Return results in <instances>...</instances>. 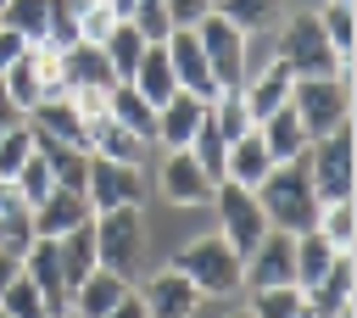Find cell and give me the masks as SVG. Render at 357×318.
<instances>
[{
  "mask_svg": "<svg viewBox=\"0 0 357 318\" xmlns=\"http://www.w3.org/2000/svg\"><path fill=\"white\" fill-rule=\"evenodd\" d=\"M257 206H262L268 229H279V234H307L318 223V195H312V179H307L301 156L268 167V179L257 184Z\"/></svg>",
  "mask_w": 357,
  "mask_h": 318,
  "instance_id": "1",
  "label": "cell"
},
{
  "mask_svg": "<svg viewBox=\"0 0 357 318\" xmlns=\"http://www.w3.org/2000/svg\"><path fill=\"white\" fill-rule=\"evenodd\" d=\"M273 61L290 73V78H346L340 56L329 50L324 28L312 11H296V17H279V33H273Z\"/></svg>",
  "mask_w": 357,
  "mask_h": 318,
  "instance_id": "2",
  "label": "cell"
},
{
  "mask_svg": "<svg viewBox=\"0 0 357 318\" xmlns=\"http://www.w3.org/2000/svg\"><path fill=\"white\" fill-rule=\"evenodd\" d=\"M173 268L195 285V296H234V290H245L240 285V268H245V257L234 251V245H223V234L212 229V234H195L190 245H178L173 251Z\"/></svg>",
  "mask_w": 357,
  "mask_h": 318,
  "instance_id": "3",
  "label": "cell"
},
{
  "mask_svg": "<svg viewBox=\"0 0 357 318\" xmlns=\"http://www.w3.org/2000/svg\"><path fill=\"white\" fill-rule=\"evenodd\" d=\"M145 245H151V229H145V212L139 206L95 212V268H112L117 279L134 285V273L145 262Z\"/></svg>",
  "mask_w": 357,
  "mask_h": 318,
  "instance_id": "4",
  "label": "cell"
},
{
  "mask_svg": "<svg viewBox=\"0 0 357 318\" xmlns=\"http://www.w3.org/2000/svg\"><path fill=\"white\" fill-rule=\"evenodd\" d=\"M301 167H307V179H312V195H318V206H324V201H351V190H357L351 123H340V128H329V134L307 139V151H301Z\"/></svg>",
  "mask_w": 357,
  "mask_h": 318,
  "instance_id": "5",
  "label": "cell"
},
{
  "mask_svg": "<svg viewBox=\"0 0 357 318\" xmlns=\"http://www.w3.org/2000/svg\"><path fill=\"white\" fill-rule=\"evenodd\" d=\"M206 206L218 212V234H223V245H234L240 257H251V251L262 245L268 218H262V206H257V190H245V184H234V179H218V190H212Z\"/></svg>",
  "mask_w": 357,
  "mask_h": 318,
  "instance_id": "6",
  "label": "cell"
},
{
  "mask_svg": "<svg viewBox=\"0 0 357 318\" xmlns=\"http://www.w3.org/2000/svg\"><path fill=\"white\" fill-rule=\"evenodd\" d=\"M290 112L301 117L307 139L351 123V95H346V78H296L290 84Z\"/></svg>",
  "mask_w": 357,
  "mask_h": 318,
  "instance_id": "7",
  "label": "cell"
},
{
  "mask_svg": "<svg viewBox=\"0 0 357 318\" xmlns=\"http://www.w3.org/2000/svg\"><path fill=\"white\" fill-rule=\"evenodd\" d=\"M0 89L11 95V106L28 117V106H39L50 89H61V56L50 45H28L6 73H0Z\"/></svg>",
  "mask_w": 357,
  "mask_h": 318,
  "instance_id": "8",
  "label": "cell"
},
{
  "mask_svg": "<svg viewBox=\"0 0 357 318\" xmlns=\"http://www.w3.org/2000/svg\"><path fill=\"white\" fill-rule=\"evenodd\" d=\"M195 39H201V56H206V67H212V78H218V95L223 89H240L245 84V33L234 28V22H223L218 11H206L201 22H195Z\"/></svg>",
  "mask_w": 357,
  "mask_h": 318,
  "instance_id": "9",
  "label": "cell"
},
{
  "mask_svg": "<svg viewBox=\"0 0 357 318\" xmlns=\"http://www.w3.org/2000/svg\"><path fill=\"white\" fill-rule=\"evenodd\" d=\"M84 201H89V212L139 206V201H145V173H139V167H128V162H112V156H89Z\"/></svg>",
  "mask_w": 357,
  "mask_h": 318,
  "instance_id": "10",
  "label": "cell"
},
{
  "mask_svg": "<svg viewBox=\"0 0 357 318\" xmlns=\"http://www.w3.org/2000/svg\"><path fill=\"white\" fill-rule=\"evenodd\" d=\"M156 190H162L173 206H206L212 190H218V179H212L190 151H167L162 167H156Z\"/></svg>",
  "mask_w": 357,
  "mask_h": 318,
  "instance_id": "11",
  "label": "cell"
},
{
  "mask_svg": "<svg viewBox=\"0 0 357 318\" xmlns=\"http://www.w3.org/2000/svg\"><path fill=\"white\" fill-rule=\"evenodd\" d=\"M296 234H279V229H268L262 234V245L245 257V268H240V285L245 290H273V285H296Z\"/></svg>",
  "mask_w": 357,
  "mask_h": 318,
  "instance_id": "12",
  "label": "cell"
},
{
  "mask_svg": "<svg viewBox=\"0 0 357 318\" xmlns=\"http://www.w3.org/2000/svg\"><path fill=\"white\" fill-rule=\"evenodd\" d=\"M139 307H145V318H195V307H201V296H195V285L167 262V268H156L139 290Z\"/></svg>",
  "mask_w": 357,
  "mask_h": 318,
  "instance_id": "13",
  "label": "cell"
},
{
  "mask_svg": "<svg viewBox=\"0 0 357 318\" xmlns=\"http://www.w3.org/2000/svg\"><path fill=\"white\" fill-rule=\"evenodd\" d=\"M162 50H167V67H173V84H178V89H190V95H201V100L218 95V78H212V67H206V56H201L195 28H173V33L162 39Z\"/></svg>",
  "mask_w": 357,
  "mask_h": 318,
  "instance_id": "14",
  "label": "cell"
},
{
  "mask_svg": "<svg viewBox=\"0 0 357 318\" xmlns=\"http://www.w3.org/2000/svg\"><path fill=\"white\" fill-rule=\"evenodd\" d=\"M22 123H28L33 134H50V139H67V145H84V151H89V128H84V112H78L73 89H50L39 106H28Z\"/></svg>",
  "mask_w": 357,
  "mask_h": 318,
  "instance_id": "15",
  "label": "cell"
},
{
  "mask_svg": "<svg viewBox=\"0 0 357 318\" xmlns=\"http://www.w3.org/2000/svg\"><path fill=\"white\" fill-rule=\"evenodd\" d=\"M22 279L45 296V307H50V318H67V301H73V290H67V279H61V257H56V240H33L28 251H22Z\"/></svg>",
  "mask_w": 357,
  "mask_h": 318,
  "instance_id": "16",
  "label": "cell"
},
{
  "mask_svg": "<svg viewBox=\"0 0 357 318\" xmlns=\"http://www.w3.org/2000/svg\"><path fill=\"white\" fill-rule=\"evenodd\" d=\"M201 117H206V100L190 95V89H173V95L156 106V145H162V151H190Z\"/></svg>",
  "mask_w": 357,
  "mask_h": 318,
  "instance_id": "17",
  "label": "cell"
},
{
  "mask_svg": "<svg viewBox=\"0 0 357 318\" xmlns=\"http://www.w3.org/2000/svg\"><path fill=\"white\" fill-rule=\"evenodd\" d=\"M61 56V89H73V95H84V89H112L117 84V73H112V61H106V50L100 45H89V39H78V45H67V50H56Z\"/></svg>",
  "mask_w": 357,
  "mask_h": 318,
  "instance_id": "18",
  "label": "cell"
},
{
  "mask_svg": "<svg viewBox=\"0 0 357 318\" xmlns=\"http://www.w3.org/2000/svg\"><path fill=\"white\" fill-rule=\"evenodd\" d=\"M95 212H89V201H84V190H50L39 206H33V234L39 240H61L67 229H78V223H89Z\"/></svg>",
  "mask_w": 357,
  "mask_h": 318,
  "instance_id": "19",
  "label": "cell"
},
{
  "mask_svg": "<svg viewBox=\"0 0 357 318\" xmlns=\"http://www.w3.org/2000/svg\"><path fill=\"white\" fill-rule=\"evenodd\" d=\"M290 73L279 67V61H268V67H257V73H245V84H240V100H245V112H251V128L268 117V112H279L284 100H290Z\"/></svg>",
  "mask_w": 357,
  "mask_h": 318,
  "instance_id": "20",
  "label": "cell"
},
{
  "mask_svg": "<svg viewBox=\"0 0 357 318\" xmlns=\"http://www.w3.org/2000/svg\"><path fill=\"white\" fill-rule=\"evenodd\" d=\"M123 290H128V279H117L112 268H89V273L78 279L73 301H67V318H106V312L123 301Z\"/></svg>",
  "mask_w": 357,
  "mask_h": 318,
  "instance_id": "21",
  "label": "cell"
},
{
  "mask_svg": "<svg viewBox=\"0 0 357 318\" xmlns=\"http://www.w3.org/2000/svg\"><path fill=\"white\" fill-rule=\"evenodd\" d=\"M351 290H357V262H351V251H335L329 273H324L312 290H301V301H307V312L329 318L335 307H346V301H351Z\"/></svg>",
  "mask_w": 357,
  "mask_h": 318,
  "instance_id": "22",
  "label": "cell"
},
{
  "mask_svg": "<svg viewBox=\"0 0 357 318\" xmlns=\"http://www.w3.org/2000/svg\"><path fill=\"white\" fill-rule=\"evenodd\" d=\"M268 167H273V156H268V145H262V134H257V128H245L240 139H229V151H223V179H234V184L257 190V184L268 179Z\"/></svg>",
  "mask_w": 357,
  "mask_h": 318,
  "instance_id": "23",
  "label": "cell"
},
{
  "mask_svg": "<svg viewBox=\"0 0 357 318\" xmlns=\"http://www.w3.org/2000/svg\"><path fill=\"white\" fill-rule=\"evenodd\" d=\"M106 117H112V123H123V128H134L139 139H151V145H156V106H151L128 78H117V84L106 89Z\"/></svg>",
  "mask_w": 357,
  "mask_h": 318,
  "instance_id": "24",
  "label": "cell"
},
{
  "mask_svg": "<svg viewBox=\"0 0 357 318\" xmlns=\"http://www.w3.org/2000/svg\"><path fill=\"white\" fill-rule=\"evenodd\" d=\"M145 151H151V139H139L134 128H123V123H112V117H95V123H89V156H112V162L139 167Z\"/></svg>",
  "mask_w": 357,
  "mask_h": 318,
  "instance_id": "25",
  "label": "cell"
},
{
  "mask_svg": "<svg viewBox=\"0 0 357 318\" xmlns=\"http://www.w3.org/2000/svg\"><path fill=\"white\" fill-rule=\"evenodd\" d=\"M257 134H262V145H268L273 162H296V156L307 151V128H301V117L290 112V100H284L279 112H268V117L257 123Z\"/></svg>",
  "mask_w": 357,
  "mask_h": 318,
  "instance_id": "26",
  "label": "cell"
},
{
  "mask_svg": "<svg viewBox=\"0 0 357 318\" xmlns=\"http://www.w3.org/2000/svg\"><path fill=\"white\" fill-rule=\"evenodd\" d=\"M33 151L45 156L50 179L61 190H84V173H89V151L84 145H67V139H50V134H33Z\"/></svg>",
  "mask_w": 357,
  "mask_h": 318,
  "instance_id": "27",
  "label": "cell"
},
{
  "mask_svg": "<svg viewBox=\"0 0 357 318\" xmlns=\"http://www.w3.org/2000/svg\"><path fill=\"white\" fill-rule=\"evenodd\" d=\"M212 11H218L223 22H234V28L251 39V33H273V28H279L284 0H212Z\"/></svg>",
  "mask_w": 357,
  "mask_h": 318,
  "instance_id": "28",
  "label": "cell"
},
{
  "mask_svg": "<svg viewBox=\"0 0 357 318\" xmlns=\"http://www.w3.org/2000/svg\"><path fill=\"white\" fill-rule=\"evenodd\" d=\"M56 257H61V279H67V290H78V279L95 268V218L78 223V229H67V234L56 240Z\"/></svg>",
  "mask_w": 357,
  "mask_h": 318,
  "instance_id": "29",
  "label": "cell"
},
{
  "mask_svg": "<svg viewBox=\"0 0 357 318\" xmlns=\"http://www.w3.org/2000/svg\"><path fill=\"white\" fill-rule=\"evenodd\" d=\"M296 290H312L324 273H329V262H335V245L318 234V229H307V234H296Z\"/></svg>",
  "mask_w": 357,
  "mask_h": 318,
  "instance_id": "30",
  "label": "cell"
},
{
  "mask_svg": "<svg viewBox=\"0 0 357 318\" xmlns=\"http://www.w3.org/2000/svg\"><path fill=\"white\" fill-rule=\"evenodd\" d=\"M50 17H56V0H6V6H0V22L17 28L28 45H45Z\"/></svg>",
  "mask_w": 357,
  "mask_h": 318,
  "instance_id": "31",
  "label": "cell"
},
{
  "mask_svg": "<svg viewBox=\"0 0 357 318\" xmlns=\"http://www.w3.org/2000/svg\"><path fill=\"white\" fill-rule=\"evenodd\" d=\"M100 50H106V61H112L117 78H134V67H139V56L151 50V39H145L134 22H117V28L100 39Z\"/></svg>",
  "mask_w": 357,
  "mask_h": 318,
  "instance_id": "32",
  "label": "cell"
},
{
  "mask_svg": "<svg viewBox=\"0 0 357 318\" xmlns=\"http://www.w3.org/2000/svg\"><path fill=\"white\" fill-rule=\"evenodd\" d=\"M128 84H134L151 106H162V100L178 89V84H173V67H167V50H162V45H151V50L139 56V67H134V78H128Z\"/></svg>",
  "mask_w": 357,
  "mask_h": 318,
  "instance_id": "33",
  "label": "cell"
},
{
  "mask_svg": "<svg viewBox=\"0 0 357 318\" xmlns=\"http://www.w3.org/2000/svg\"><path fill=\"white\" fill-rule=\"evenodd\" d=\"M33 240H39V234H33V206H22L17 195H6V201H0V251L22 262V251H28Z\"/></svg>",
  "mask_w": 357,
  "mask_h": 318,
  "instance_id": "34",
  "label": "cell"
},
{
  "mask_svg": "<svg viewBox=\"0 0 357 318\" xmlns=\"http://www.w3.org/2000/svg\"><path fill=\"white\" fill-rule=\"evenodd\" d=\"M312 229H318L335 251H357V206H351V201H324Z\"/></svg>",
  "mask_w": 357,
  "mask_h": 318,
  "instance_id": "35",
  "label": "cell"
},
{
  "mask_svg": "<svg viewBox=\"0 0 357 318\" xmlns=\"http://www.w3.org/2000/svg\"><path fill=\"white\" fill-rule=\"evenodd\" d=\"M50 190H56V179H50V167H45V156L33 151V156H28V162H22L17 173H11V195H17L22 206H39V201H45Z\"/></svg>",
  "mask_w": 357,
  "mask_h": 318,
  "instance_id": "36",
  "label": "cell"
},
{
  "mask_svg": "<svg viewBox=\"0 0 357 318\" xmlns=\"http://www.w3.org/2000/svg\"><path fill=\"white\" fill-rule=\"evenodd\" d=\"M318 17V28H324V39H329V50L340 56V67L351 61V6H335V0H324V11H312Z\"/></svg>",
  "mask_w": 357,
  "mask_h": 318,
  "instance_id": "37",
  "label": "cell"
},
{
  "mask_svg": "<svg viewBox=\"0 0 357 318\" xmlns=\"http://www.w3.org/2000/svg\"><path fill=\"white\" fill-rule=\"evenodd\" d=\"M251 318H296L301 312V290L296 285H273V290H251Z\"/></svg>",
  "mask_w": 357,
  "mask_h": 318,
  "instance_id": "38",
  "label": "cell"
},
{
  "mask_svg": "<svg viewBox=\"0 0 357 318\" xmlns=\"http://www.w3.org/2000/svg\"><path fill=\"white\" fill-rule=\"evenodd\" d=\"M223 151H229V139L218 134V123H212V117H201V128H195V139H190V156H195L212 179H223Z\"/></svg>",
  "mask_w": 357,
  "mask_h": 318,
  "instance_id": "39",
  "label": "cell"
},
{
  "mask_svg": "<svg viewBox=\"0 0 357 318\" xmlns=\"http://www.w3.org/2000/svg\"><path fill=\"white\" fill-rule=\"evenodd\" d=\"M0 312H11V318H50V307H45V296L22 279V268H17V279L6 285V296H0Z\"/></svg>",
  "mask_w": 357,
  "mask_h": 318,
  "instance_id": "40",
  "label": "cell"
},
{
  "mask_svg": "<svg viewBox=\"0 0 357 318\" xmlns=\"http://www.w3.org/2000/svg\"><path fill=\"white\" fill-rule=\"evenodd\" d=\"M28 156H33V128H28V123H11V128L0 134V179L11 184V173H17Z\"/></svg>",
  "mask_w": 357,
  "mask_h": 318,
  "instance_id": "41",
  "label": "cell"
},
{
  "mask_svg": "<svg viewBox=\"0 0 357 318\" xmlns=\"http://www.w3.org/2000/svg\"><path fill=\"white\" fill-rule=\"evenodd\" d=\"M128 22L151 39V45H162L167 33H173V22H167V11H162V0H134V11H128Z\"/></svg>",
  "mask_w": 357,
  "mask_h": 318,
  "instance_id": "42",
  "label": "cell"
},
{
  "mask_svg": "<svg viewBox=\"0 0 357 318\" xmlns=\"http://www.w3.org/2000/svg\"><path fill=\"white\" fill-rule=\"evenodd\" d=\"M117 22H123V17H117V11L106 6V0H95V6H84V17H78V39L100 45V39H106V33L117 28Z\"/></svg>",
  "mask_w": 357,
  "mask_h": 318,
  "instance_id": "43",
  "label": "cell"
},
{
  "mask_svg": "<svg viewBox=\"0 0 357 318\" xmlns=\"http://www.w3.org/2000/svg\"><path fill=\"white\" fill-rule=\"evenodd\" d=\"M162 11H167L173 28H195V22L212 11V0H162Z\"/></svg>",
  "mask_w": 357,
  "mask_h": 318,
  "instance_id": "44",
  "label": "cell"
},
{
  "mask_svg": "<svg viewBox=\"0 0 357 318\" xmlns=\"http://www.w3.org/2000/svg\"><path fill=\"white\" fill-rule=\"evenodd\" d=\"M22 50H28V39H22L17 28H6V22H0V73H6V67H11Z\"/></svg>",
  "mask_w": 357,
  "mask_h": 318,
  "instance_id": "45",
  "label": "cell"
},
{
  "mask_svg": "<svg viewBox=\"0 0 357 318\" xmlns=\"http://www.w3.org/2000/svg\"><path fill=\"white\" fill-rule=\"evenodd\" d=\"M106 318H145V307H139V296H134V290H123V301H117Z\"/></svg>",
  "mask_w": 357,
  "mask_h": 318,
  "instance_id": "46",
  "label": "cell"
},
{
  "mask_svg": "<svg viewBox=\"0 0 357 318\" xmlns=\"http://www.w3.org/2000/svg\"><path fill=\"white\" fill-rule=\"evenodd\" d=\"M17 268H22V262H17V257H6V251H0V296H6V285H11V279H17Z\"/></svg>",
  "mask_w": 357,
  "mask_h": 318,
  "instance_id": "47",
  "label": "cell"
},
{
  "mask_svg": "<svg viewBox=\"0 0 357 318\" xmlns=\"http://www.w3.org/2000/svg\"><path fill=\"white\" fill-rule=\"evenodd\" d=\"M106 6H112V11L123 17V22H128V11H134V0H106Z\"/></svg>",
  "mask_w": 357,
  "mask_h": 318,
  "instance_id": "48",
  "label": "cell"
},
{
  "mask_svg": "<svg viewBox=\"0 0 357 318\" xmlns=\"http://www.w3.org/2000/svg\"><path fill=\"white\" fill-rule=\"evenodd\" d=\"M6 195H11V184H6V179H0V201H6Z\"/></svg>",
  "mask_w": 357,
  "mask_h": 318,
  "instance_id": "49",
  "label": "cell"
},
{
  "mask_svg": "<svg viewBox=\"0 0 357 318\" xmlns=\"http://www.w3.org/2000/svg\"><path fill=\"white\" fill-rule=\"evenodd\" d=\"M296 318H318V312H307V301H301V312H296Z\"/></svg>",
  "mask_w": 357,
  "mask_h": 318,
  "instance_id": "50",
  "label": "cell"
},
{
  "mask_svg": "<svg viewBox=\"0 0 357 318\" xmlns=\"http://www.w3.org/2000/svg\"><path fill=\"white\" fill-rule=\"evenodd\" d=\"M229 318H251V312H245V307H240V312H229Z\"/></svg>",
  "mask_w": 357,
  "mask_h": 318,
  "instance_id": "51",
  "label": "cell"
},
{
  "mask_svg": "<svg viewBox=\"0 0 357 318\" xmlns=\"http://www.w3.org/2000/svg\"><path fill=\"white\" fill-rule=\"evenodd\" d=\"M335 6H351V0H335Z\"/></svg>",
  "mask_w": 357,
  "mask_h": 318,
  "instance_id": "52",
  "label": "cell"
},
{
  "mask_svg": "<svg viewBox=\"0 0 357 318\" xmlns=\"http://www.w3.org/2000/svg\"><path fill=\"white\" fill-rule=\"evenodd\" d=\"M0 318H11V312H0Z\"/></svg>",
  "mask_w": 357,
  "mask_h": 318,
  "instance_id": "53",
  "label": "cell"
},
{
  "mask_svg": "<svg viewBox=\"0 0 357 318\" xmlns=\"http://www.w3.org/2000/svg\"><path fill=\"white\" fill-rule=\"evenodd\" d=\"M0 6H6V0H0Z\"/></svg>",
  "mask_w": 357,
  "mask_h": 318,
  "instance_id": "54",
  "label": "cell"
}]
</instances>
